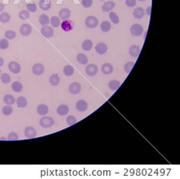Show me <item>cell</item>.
<instances>
[{
  "label": "cell",
  "instance_id": "obj_1",
  "mask_svg": "<svg viewBox=\"0 0 180 179\" xmlns=\"http://www.w3.org/2000/svg\"><path fill=\"white\" fill-rule=\"evenodd\" d=\"M54 124H55V121L50 116H43L39 121V125L44 129L50 128L51 126L54 125Z\"/></svg>",
  "mask_w": 180,
  "mask_h": 179
},
{
  "label": "cell",
  "instance_id": "obj_2",
  "mask_svg": "<svg viewBox=\"0 0 180 179\" xmlns=\"http://www.w3.org/2000/svg\"><path fill=\"white\" fill-rule=\"evenodd\" d=\"M130 33L134 36H140L143 35V26L140 25L139 23H135L130 27Z\"/></svg>",
  "mask_w": 180,
  "mask_h": 179
},
{
  "label": "cell",
  "instance_id": "obj_3",
  "mask_svg": "<svg viewBox=\"0 0 180 179\" xmlns=\"http://www.w3.org/2000/svg\"><path fill=\"white\" fill-rule=\"evenodd\" d=\"M85 24L89 28H95L99 24V19L95 16H88L85 20Z\"/></svg>",
  "mask_w": 180,
  "mask_h": 179
},
{
  "label": "cell",
  "instance_id": "obj_4",
  "mask_svg": "<svg viewBox=\"0 0 180 179\" xmlns=\"http://www.w3.org/2000/svg\"><path fill=\"white\" fill-rule=\"evenodd\" d=\"M41 33L45 38H51L54 35V29L50 26H43L41 29Z\"/></svg>",
  "mask_w": 180,
  "mask_h": 179
},
{
  "label": "cell",
  "instance_id": "obj_5",
  "mask_svg": "<svg viewBox=\"0 0 180 179\" xmlns=\"http://www.w3.org/2000/svg\"><path fill=\"white\" fill-rule=\"evenodd\" d=\"M99 68L97 67L96 64H94V63H90L88 64L86 68V73L87 75L89 76H94L98 73Z\"/></svg>",
  "mask_w": 180,
  "mask_h": 179
},
{
  "label": "cell",
  "instance_id": "obj_6",
  "mask_svg": "<svg viewBox=\"0 0 180 179\" xmlns=\"http://www.w3.org/2000/svg\"><path fill=\"white\" fill-rule=\"evenodd\" d=\"M19 32L21 33V35L23 36H28L29 35H31V33L32 32V27L31 26H30V24L24 23L20 27Z\"/></svg>",
  "mask_w": 180,
  "mask_h": 179
},
{
  "label": "cell",
  "instance_id": "obj_7",
  "mask_svg": "<svg viewBox=\"0 0 180 179\" xmlns=\"http://www.w3.org/2000/svg\"><path fill=\"white\" fill-rule=\"evenodd\" d=\"M81 91V85L78 82H74L69 86V92L73 95L78 94Z\"/></svg>",
  "mask_w": 180,
  "mask_h": 179
},
{
  "label": "cell",
  "instance_id": "obj_8",
  "mask_svg": "<svg viewBox=\"0 0 180 179\" xmlns=\"http://www.w3.org/2000/svg\"><path fill=\"white\" fill-rule=\"evenodd\" d=\"M24 135L27 138H34L37 135V132H36V130H35L34 127L28 126L24 129Z\"/></svg>",
  "mask_w": 180,
  "mask_h": 179
},
{
  "label": "cell",
  "instance_id": "obj_9",
  "mask_svg": "<svg viewBox=\"0 0 180 179\" xmlns=\"http://www.w3.org/2000/svg\"><path fill=\"white\" fill-rule=\"evenodd\" d=\"M8 68L11 72L15 74H18L21 72V66L19 63H17L15 61H11L8 64Z\"/></svg>",
  "mask_w": 180,
  "mask_h": 179
},
{
  "label": "cell",
  "instance_id": "obj_10",
  "mask_svg": "<svg viewBox=\"0 0 180 179\" xmlns=\"http://www.w3.org/2000/svg\"><path fill=\"white\" fill-rule=\"evenodd\" d=\"M61 27L64 32H71L72 29L74 28V23L71 20L66 19V20H63V22L61 23Z\"/></svg>",
  "mask_w": 180,
  "mask_h": 179
},
{
  "label": "cell",
  "instance_id": "obj_11",
  "mask_svg": "<svg viewBox=\"0 0 180 179\" xmlns=\"http://www.w3.org/2000/svg\"><path fill=\"white\" fill-rule=\"evenodd\" d=\"M44 70H45V68L42 63H35V64H34V66L32 67V72L36 75H42L44 72Z\"/></svg>",
  "mask_w": 180,
  "mask_h": 179
},
{
  "label": "cell",
  "instance_id": "obj_12",
  "mask_svg": "<svg viewBox=\"0 0 180 179\" xmlns=\"http://www.w3.org/2000/svg\"><path fill=\"white\" fill-rule=\"evenodd\" d=\"M71 12L68 8H62V10H60V11L59 13V16L60 19L62 20H66V19H68L71 17Z\"/></svg>",
  "mask_w": 180,
  "mask_h": 179
},
{
  "label": "cell",
  "instance_id": "obj_13",
  "mask_svg": "<svg viewBox=\"0 0 180 179\" xmlns=\"http://www.w3.org/2000/svg\"><path fill=\"white\" fill-rule=\"evenodd\" d=\"M75 107H76V109L79 112H84L88 108V104L85 101L83 100H79L78 101H77V103L75 104Z\"/></svg>",
  "mask_w": 180,
  "mask_h": 179
},
{
  "label": "cell",
  "instance_id": "obj_14",
  "mask_svg": "<svg viewBox=\"0 0 180 179\" xmlns=\"http://www.w3.org/2000/svg\"><path fill=\"white\" fill-rule=\"evenodd\" d=\"M95 51L99 55H104L107 51V46L104 43H99L95 47Z\"/></svg>",
  "mask_w": 180,
  "mask_h": 179
},
{
  "label": "cell",
  "instance_id": "obj_15",
  "mask_svg": "<svg viewBox=\"0 0 180 179\" xmlns=\"http://www.w3.org/2000/svg\"><path fill=\"white\" fill-rule=\"evenodd\" d=\"M115 3L113 1H107L104 3L102 6V10L104 12H109V11H111L112 10L115 8Z\"/></svg>",
  "mask_w": 180,
  "mask_h": 179
},
{
  "label": "cell",
  "instance_id": "obj_16",
  "mask_svg": "<svg viewBox=\"0 0 180 179\" xmlns=\"http://www.w3.org/2000/svg\"><path fill=\"white\" fill-rule=\"evenodd\" d=\"M140 53V47L137 45H131L129 48V54L132 57L137 58Z\"/></svg>",
  "mask_w": 180,
  "mask_h": 179
},
{
  "label": "cell",
  "instance_id": "obj_17",
  "mask_svg": "<svg viewBox=\"0 0 180 179\" xmlns=\"http://www.w3.org/2000/svg\"><path fill=\"white\" fill-rule=\"evenodd\" d=\"M133 16L137 19H141L145 16V11L143 7H137L133 11Z\"/></svg>",
  "mask_w": 180,
  "mask_h": 179
},
{
  "label": "cell",
  "instance_id": "obj_18",
  "mask_svg": "<svg viewBox=\"0 0 180 179\" xmlns=\"http://www.w3.org/2000/svg\"><path fill=\"white\" fill-rule=\"evenodd\" d=\"M113 70H114V68L112 66L111 63H106L104 64H103L102 66V72L105 75H110L113 72Z\"/></svg>",
  "mask_w": 180,
  "mask_h": 179
},
{
  "label": "cell",
  "instance_id": "obj_19",
  "mask_svg": "<svg viewBox=\"0 0 180 179\" xmlns=\"http://www.w3.org/2000/svg\"><path fill=\"white\" fill-rule=\"evenodd\" d=\"M48 111H49V109L47 107V105L46 104H39L37 107V113H39V115L40 116H45L48 113Z\"/></svg>",
  "mask_w": 180,
  "mask_h": 179
},
{
  "label": "cell",
  "instance_id": "obj_20",
  "mask_svg": "<svg viewBox=\"0 0 180 179\" xmlns=\"http://www.w3.org/2000/svg\"><path fill=\"white\" fill-rule=\"evenodd\" d=\"M39 5L41 9L43 11H48L51 7V3L50 0H40Z\"/></svg>",
  "mask_w": 180,
  "mask_h": 179
},
{
  "label": "cell",
  "instance_id": "obj_21",
  "mask_svg": "<svg viewBox=\"0 0 180 179\" xmlns=\"http://www.w3.org/2000/svg\"><path fill=\"white\" fill-rule=\"evenodd\" d=\"M69 112V108L66 104H61L57 109V113L60 116H65Z\"/></svg>",
  "mask_w": 180,
  "mask_h": 179
},
{
  "label": "cell",
  "instance_id": "obj_22",
  "mask_svg": "<svg viewBox=\"0 0 180 179\" xmlns=\"http://www.w3.org/2000/svg\"><path fill=\"white\" fill-rule=\"evenodd\" d=\"M77 61L80 64H83V65H85V64H87L88 63V58L87 56L83 53H78L77 55Z\"/></svg>",
  "mask_w": 180,
  "mask_h": 179
},
{
  "label": "cell",
  "instance_id": "obj_23",
  "mask_svg": "<svg viewBox=\"0 0 180 179\" xmlns=\"http://www.w3.org/2000/svg\"><path fill=\"white\" fill-rule=\"evenodd\" d=\"M15 103L17 104V106L21 109L27 107V100L24 97H19L17 100H16Z\"/></svg>",
  "mask_w": 180,
  "mask_h": 179
},
{
  "label": "cell",
  "instance_id": "obj_24",
  "mask_svg": "<svg viewBox=\"0 0 180 179\" xmlns=\"http://www.w3.org/2000/svg\"><path fill=\"white\" fill-rule=\"evenodd\" d=\"M82 47L84 51H90L93 47V43L92 41L90 40V39H86L83 42L82 44Z\"/></svg>",
  "mask_w": 180,
  "mask_h": 179
},
{
  "label": "cell",
  "instance_id": "obj_25",
  "mask_svg": "<svg viewBox=\"0 0 180 179\" xmlns=\"http://www.w3.org/2000/svg\"><path fill=\"white\" fill-rule=\"evenodd\" d=\"M49 82L51 85L56 86V85H59V82H60V77L58 74H52L49 77Z\"/></svg>",
  "mask_w": 180,
  "mask_h": 179
},
{
  "label": "cell",
  "instance_id": "obj_26",
  "mask_svg": "<svg viewBox=\"0 0 180 179\" xmlns=\"http://www.w3.org/2000/svg\"><path fill=\"white\" fill-rule=\"evenodd\" d=\"M3 101H4V103H6V104H8V105H12V104L15 103L16 101L12 95L6 94V96H4V97H3Z\"/></svg>",
  "mask_w": 180,
  "mask_h": 179
},
{
  "label": "cell",
  "instance_id": "obj_27",
  "mask_svg": "<svg viewBox=\"0 0 180 179\" xmlns=\"http://www.w3.org/2000/svg\"><path fill=\"white\" fill-rule=\"evenodd\" d=\"M120 85H121L120 82L118 81V80H111L109 82L108 87L112 91H116L120 87Z\"/></svg>",
  "mask_w": 180,
  "mask_h": 179
},
{
  "label": "cell",
  "instance_id": "obj_28",
  "mask_svg": "<svg viewBox=\"0 0 180 179\" xmlns=\"http://www.w3.org/2000/svg\"><path fill=\"white\" fill-rule=\"evenodd\" d=\"M39 23H40L42 26H47L48 23H50V19H49L48 16L45 15V14H43V15H41V16H39Z\"/></svg>",
  "mask_w": 180,
  "mask_h": 179
},
{
  "label": "cell",
  "instance_id": "obj_29",
  "mask_svg": "<svg viewBox=\"0 0 180 179\" xmlns=\"http://www.w3.org/2000/svg\"><path fill=\"white\" fill-rule=\"evenodd\" d=\"M63 72H64V74H65L67 76H71V75H72L74 74V72H75V68H74L73 66H71V65L67 64V65H66V66L64 67V68H63Z\"/></svg>",
  "mask_w": 180,
  "mask_h": 179
},
{
  "label": "cell",
  "instance_id": "obj_30",
  "mask_svg": "<svg viewBox=\"0 0 180 179\" xmlns=\"http://www.w3.org/2000/svg\"><path fill=\"white\" fill-rule=\"evenodd\" d=\"M50 24L52 27H58L61 25V19L58 16H53L50 19Z\"/></svg>",
  "mask_w": 180,
  "mask_h": 179
},
{
  "label": "cell",
  "instance_id": "obj_31",
  "mask_svg": "<svg viewBox=\"0 0 180 179\" xmlns=\"http://www.w3.org/2000/svg\"><path fill=\"white\" fill-rule=\"evenodd\" d=\"M11 88H12L13 91H15V92H19L22 90V85L19 81H15L13 82L11 85Z\"/></svg>",
  "mask_w": 180,
  "mask_h": 179
},
{
  "label": "cell",
  "instance_id": "obj_32",
  "mask_svg": "<svg viewBox=\"0 0 180 179\" xmlns=\"http://www.w3.org/2000/svg\"><path fill=\"white\" fill-rule=\"evenodd\" d=\"M100 28H101L103 32H107L111 28V23H110L108 21H103V22L101 23Z\"/></svg>",
  "mask_w": 180,
  "mask_h": 179
},
{
  "label": "cell",
  "instance_id": "obj_33",
  "mask_svg": "<svg viewBox=\"0 0 180 179\" xmlns=\"http://www.w3.org/2000/svg\"><path fill=\"white\" fill-rule=\"evenodd\" d=\"M11 20V16L9 13L7 12H3L0 15V22L6 23H8Z\"/></svg>",
  "mask_w": 180,
  "mask_h": 179
},
{
  "label": "cell",
  "instance_id": "obj_34",
  "mask_svg": "<svg viewBox=\"0 0 180 179\" xmlns=\"http://www.w3.org/2000/svg\"><path fill=\"white\" fill-rule=\"evenodd\" d=\"M5 35V37L7 39H13L16 37V33L15 31H12V30H9V31H6L4 33Z\"/></svg>",
  "mask_w": 180,
  "mask_h": 179
},
{
  "label": "cell",
  "instance_id": "obj_35",
  "mask_svg": "<svg viewBox=\"0 0 180 179\" xmlns=\"http://www.w3.org/2000/svg\"><path fill=\"white\" fill-rule=\"evenodd\" d=\"M1 80H2V82H3V84H5V85H7V84H9L10 82H11V76H10L9 74H7V73H3V74H1Z\"/></svg>",
  "mask_w": 180,
  "mask_h": 179
},
{
  "label": "cell",
  "instance_id": "obj_36",
  "mask_svg": "<svg viewBox=\"0 0 180 179\" xmlns=\"http://www.w3.org/2000/svg\"><path fill=\"white\" fill-rule=\"evenodd\" d=\"M13 113V109L11 105H6L3 108V113L5 116H10Z\"/></svg>",
  "mask_w": 180,
  "mask_h": 179
},
{
  "label": "cell",
  "instance_id": "obj_37",
  "mask_svg": "<svg viewBox=\"0 0 180 179\" xmlns=\"http://www.w3.org/2000/svg\"><path fill=\"white\" fill-rule=\"evenodd\" d=\"M109 16H110V19H111V20L112 22L114 23L115 24H117V23H119V18H118V16H117V14H116L115 12L111 11V12L110 13Z\"/></svg>",
  "mask_w": 180,
  "mask_h": 179
},
{
  "label": "cell",
  "instance_id": "obj_38",
  "mask_svg": "<svg viewBox=\"0 0 180 179\" xmlns=\"http://www.w3.org/2000/svg\"><path fill=\"white\" fill-rule=\"evenodd\" d=\"M9 47V42L7 40V39H2L0 40V49L5 50Z\"/></svg>",
  "mask_w": 180,
  "mask_h": 179
},
{
  "label": "cell",
  "instance_id": "obj_39",
  "mask_svg": "<svg viewBox=\"0 0 180 179\" xmlns=\"http://www.w3.org/2000/svg\"><path fill=\"white\" fill-rule=\"evenodd\" d=\"M134 65V63L132 62V61H129L127 63H126V64L124 65V71L126 73H130L131 69L133 68Z\"/></svg>",
  "mask_w": 180,
  "mask_h": 179
},
{
  "label": "cell",
  "instance_id": "obj_40",
  "mask_svg": "<svg viewBox=\"0 0 180 179\" xmlns=\"http://www.w3.org/2000/svg\"><path fill=\"white\" fill-rule=\"evenodd\" d=\"M19 19H22V20H25V19H29L30 17V13L28 11H22L21 12H19Z\"/></svg>",
  "mask_w": 180,
  "mask_h": 179
},
{
  "label": "cell",
  "instance_id": "obj_41",
  "mask_svg": "<svg viewBox=\"0 0 180 179\" xmlns=\"http://www.w3.org/2000/svg\"><path fill=\"white\" fill-rule=\"evenodd\" d=\"M27 9L29 12H35L37 11V6L34 3H28L27 4Z\"/></svg>",
  "mask_w": 180,
  "mask_h": 179
},
{
  "label": "cell",
  "instance_id": "obj_42",
  "mask_svg": "<svg viewBox=\"0 0 180 179\" xmlns=\"http://www.w3.org/2000/svg\"><path fill=\"white\" fill-rule=\"evenodd\" d=\"M67 122L68 124V125H75V123L77 122V119H76L74 116L71 115V116H67Z\"/></svg>",
  "mask_w": 180,
  "mask_h": 179
},
{
  "label": "cell",
  "instance_id": "obj_43",
  "mask_svg": "<svg viewBox=\"0 0 180 179\" xmlns=\"http://www.w3.org/2000/svg\"><path fill=\"white\" fill-rule=\"evenodd\" d=\"M7 139L9 141H17V140H19V136H18V134L16 132H12L9 133V135L7 137Z\"/></svg>",
  "mask_w": 180,
  "mask_h": 179
},
{
  "label": "cell",
  "instance_id": "obj_44",
  "mask_svg": "<svg viewBox=\"0 0 180 179\" xmlns=\"http://www.w3.org/2000/svg\"><path fill=\"white\" fill-rule=\"evenodd\" d=\"M93 3V0H82V5L85 7V8H89L92 6Z\"/></svg>",
  "mask_w": 180,
  "mask_h": 179
},
{
  "label": "cell",
  "instance_id": "obj_45",
  "mask_svg": "<svg viewBox=\"0 0 180 179\" xmlns=\"http://www.w3.org/2000/svg\"><path fill=\"white\" fill-rule=\"evenodd\" d=\"M125 3L128 7H133L136 5V0H126Z\"/></svg>",
  "mask_w": 180,
  "mask_h": 179
},
{
  "label": "cell",
  "instance_id": "obj_46",
  "mask_svg": "<svg viewBox=\"0 0 180 179\" xmlns=\"http://www.w3.org/2000/svg\"><path fill=\"white\" fill-rule=\"evenodd\" d=\"M151 6H148L146 10V14H147L148 16H151Z\"/></svg>",
  "mask_w": 180,
  "mask_h": 179
},
{
  "label": "cell",
  "instance_id": "obj_47",
  "mask_svg": "<svg viewBox=\"0 0 180 179\" xmlns=\"http://www.w3.org/2000/svg\"><path fill=\"white\" fill-rule=\"evenodd\" d=\"M4 64V60L2 57L0 56V67H2Z\"/></svg>",
  "mask_w": 180,
  "mask_h": 179
},
{
  "label": "cell",
  "instance_id": "obj_48",
  "mask_svg": "<svg viewBox=\"0 0 180 179\" xmlns=\"http://www.w3.org/2000/svg\"><path fill=\"white\" fill-rule=\"evenodd\" d=\"M3 9H4V4L0 3V12H1V11H3Z\"/></svg>",
  "mask_w": 180,
  "mask_h": 179
},
{
  "label": "cell",
  "instance_id": "obj_49",
  "mask_svg": "<svg viewBox=\"0 0 180 179\" xmlns=\"http://www.w3.org/2000/svg\"><path fill=\"white\" fill-rule=\"evenodd\" d=\"M0 140H6V138H4V137H2V138H0Z\"/></svg>",
  "mask_w": 180,
  "mask_h": 179
},
{
  "label": "cell",
  "instance_id": "obj_50",
  "mask_svg": "<svg viewBox=\"0 0 180 179\" xmlns=\"http://www.w3.org/2000/svg\"><path fill=\"white\" fill-rule=\"evenodd\" d=\"M1 72H2V71H1V69H0V76H1V74H2Z\"/></svg>",
  "mask_w": 180,
  "mask_h": 179
},
{
  "label": "cell",
  "instance_id": "obj_51",
  "mask_svg": "<svg viewBox=\"0 0 180 179\" xmlns=\"http://www.w3.org/2000/svg\"><path fill=\"white\" fill-rule=\"evenodd\" d=\"M139 1H140V2H141V1H146V0H139Z\"/></svg>",
  "mask_w": 180,
  "mask_h": 179
},
{
  "label": "cell",
  "instance_id": "obj_52",
  "mask_svg": "<svg viewBox=\"0 0 180 179\" xmlns=\"http://www.w3.org/2000/svg\"><path fill=\"white\" fill-rule=\"evenodd\" d=\"M101 1H103V0H101Z\"/></svg>",
  "mask_w": 180,
  "mask_h": 179
}]
</instances>
